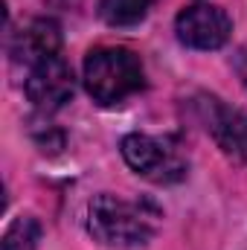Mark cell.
Masks as SVG:
<instances>
[{
    "instance_id": "obj_8",
    "label": "cell",
    "mask_w": 247,
    "mask_h": 250,
    "mask_svg": "<svg viewBox=\"0 0 247 250\" xmlns=\"http://www.w3.org/2000/svg\"><path fill=\"white\" fill-rule=\"evenodd\" d=\"M154 0H99V15L111 26H134L140 23Z\"/></svg>"
},
{
    "instance_id": "obj_4",
    "label": "cell",
    "mask_w": 247,
    "mask_h": 250,
    "mask_svg": "<svg viewBox=\"0 0 247 250\" xmlns=\"http://www.w3.org/2000/svg\"><path fill=\"white\" fill-rule=\"evenodd\" d=\"M175 32L181 38V44L192 47V50H218L227 44L233 23L230 15L221 6L212 3H192L175 21Z\"/></svg>"
},
{
    "instance_id": "obj_7",
    "label": "cell",
    "mask_w": 247,
    "mask_h": 250,
    "mask_svg": "<svg viewBox=\"0 0 247 250\" xmlns=\"http://www.w3.org/2000/svg\"><path fill=\"white\" fill-rule=\"evenodd\" d=\"M206 111H209L206 128L212 131V137L227 151H233L236 157H242L247 163V117L242 111H230L218 99H206Z\"/></svg>"
},
{
    "instance_id": "obj_3",
    "label": "cell",
    "mask_w": 247,
    "mask_h": 250,
    "mask_svg": "<svg viewBox=\"0 0 247 250\" xmlns=\"http://www.w3.org/2000/svg\"><path fill=\"white\" fill-rule=\"evenodd\" d=\"M125 163L154 184H178L186 178V160L169 140H157L148 134H128L123 140Z\"/></svg>"
},
{
    "instance_id": "obj_9",
    "label": "cell",
    "mask_w": 247,
    "mask_h": 250,
    "mask_svg": "<svg viewBox=\"0 0 247 250\" xmlns=\"http://www.w3.org/2000/svg\"><path fill=\"white\" fill-rule=\"evenodd\" d=\"M38 242H41V227L35 218H15L12 227L6 230L3 236V250H38Z\"/></svg>"
},
{
    "instance_id": "obj_10",
    "label": "cell",
    "mask_w": 247,
    "mask_h": 250,
    "mask_svg": "<svg viewBox=\"0 0 247 250\" xmlns=\"http://www.w3.org/2000/svg\"><path fill=\"white\" fill-rule=\"evenodd\" d=\"M236 67H239V73H242V82H245V87H247V53H239Z\"/></svg>"
},
{
    "instance_id": "obj_5",
    "label": "cell",
    "mask_w": 247,
    "mask_h": 250,
    "mask_svg": "<svg viewBox=\"0 0 247 250\" xmlns=\"http://www.w3.org/2000/svg\"><path fill=\"white\" fill-rule=\"evenodd\" d=\"M26 96L41 111H56L73 96V70L62 56H53L47 62L29 67L26 76Z\"/></svg>"
},
{
    "instance_id": "obj_2",
    "label": "cell",
    "mask_w": 247,
    "mask_h": 250,
    "mask_svg": "<svg viewBox=\"0 0 247 250\" xmlns=\"http://www.w3.org/2000/svg\"><path fill=\"white\" fill-rule=\"evenodd\" d=\"M87 93L102 105H117L143 87V64L125 47H99L84 59Z\"/></svg>"
},
{
    "instance_id": "obj_6",
    "label": "cell",
    "mask_w": 247,
    "mask_h": 250,
    "mask_svg": "<svg viewBox=\"0 0 247 250\" xmlns=\"http://www.w3.org/2000/svg\"><path fill=\"white\" fill-rule=\"evenodd\" d=\"M59 50H62V29L50 18H38V21L26 23L15 35V44H12L15 62L26 64V67H35V64L59 56Z\"/></svg>"
},
{
    "instance_id": "obj_1",
    "label": "cell",
    "mask_w": 247,
    "mask_h": 250,
    "mask_svg": "<svg viewBox=\"0 0 247 250\" xmlns=\"http://www.w3.org/2000/svg\"><path fill=\"white\" fill-rule=\"evenodd\" d=\"M160 224V212L145 201H128L120 195H96L87 207V230L105 248H140Z\"/></svg>"
}]
</instances>
